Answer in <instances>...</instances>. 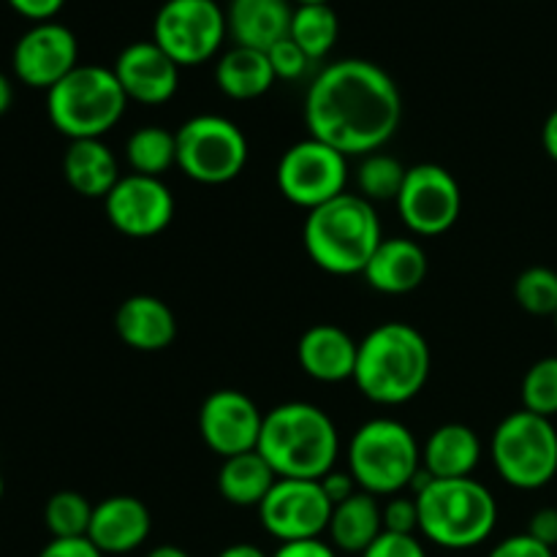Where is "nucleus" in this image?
<instances>
[{
  "mask_svg": "<svg viewBox=\"0 0 557 557\" xmlns=\"http://www.w3.org/2000/svg\"><path fill=\"white\" fill-rule=\"evenodd\" d=\"M403 120L397 82L362 58L330 63L305 96V125L310 136L335 147L343 156H373Z\"/></svg>",
  "mask_w": 557,
  "mask_h": 557,
  "instance_id": "f257e3e1",
  "label": "nucleus"
},
{
  "mask_svg": "<svg viewBox=\"0 0 557 557\" xmlns=\"http://www.w3.org/2000/svg\"><path fill=\"white\" fill-rule=\"evenodd\" d=\"M430 368L433 354L422 332L403 321H386L359 343L351 381L375 406H403L424 389Z\"/></svg>",
  "mask_w": 557,
  "mask_h": 557,
  "instance_id": "f03ea898",
  "label": "nucleus"
},
{
  "mask_svg": "<svg viewBox=\"0 0 557 557\" xmlns=\"http://www.w3.org/2000/svg\"><path fill=\"white\" fill-rule=\"evenodd\" d=\"M259 451L277 479H313L321 482L335 471L341 435L330 413L313 403H283L264 413Z\"/></svg>",
  "mask_w": 557,
  "mask_h": 557,
  "instance_id": "7ed1b4c3",
  "label": "nucleus"
},
{
  "mask_svg": "<svg viewBox=\"0 0 557 557\" xmlns=\"http://www.w3.org/2000/svg\"><path fill=\"white\" fill-rule=\"evenodd\" d=\"M381 239L384 232L373 201L348 190L310 210L302 226L310 261L330 275H362Z\"/></svg>",
  "mask_w": 557,
  "mask_h": 557,
  "instance_id": "20e7f679",
  "label": "nucleus"
},
{
  "mask_svg": "<svg viewBox=\"0 0 557 557\" xmlns=\"http://www.w3.org/2000/svg\"><path fill=\"white\" fill-rule=\"evenodd\" d=\"M413 498L419 533L441 549L462 553L479 547L498 525V500L473 476L430 479Z\"/></svg>",
  "mask_w": 557,
  "mask_h": 557,
  "instance_id": "39448f33",
  "label": "nucleus"
},
{
  "mask_svg": "<svg viewBox=\"0 0 557 557\" xmlns=\"http://www.w3.org/2000/svg\"><path fill=\"white\" fill-rule=\"evenodd\" d=\"M422 471V449L403 422L379 417L364 422L348 441V473L359 490L392 498L408 490Z\"/></svg>",
  "mask_w": 557,
  "mask_h": 557,
  "instance_id": "423d86ee",
  "label": "nucleus"
},
{
  "mask_svg": "<svg viewBox=\"0 0 557 557\" xmlns=\"http://www.w3.org/2000/svg\"><path fill=\"white\" fill-rule=\"evenodd\" d=\"M128 98L112 69L103 65H76L65 79L47 92L49 123L76 139H101L123 117Z\"/></svg>",
  "mask_w": 557,
  "mask_h": 557,
  "instance_id": "0eeeda50",
  "label": "nucleus"
},
{
  "mask_svg": "<svg viewBox=\"0 0 557 557\" xmlns=\"http://www.w3.org/2000/svg\"><path fill=\"white\" fill-rule=\"evenodd\" d=\"M495 468L509 487L533 490L547 487L557 476V430L553 419L531 411H515L495 428L490 444Z\"/></svg>",
  "mask_w": 557,
  "mask_h": 557,
  "instance_id": "6e6552de",
  "label": "nucleus"
},
{
  "mask_svg": "<svg viewBox=\"0 0 557 557\" xmlns=\"http://www.w3.org/2000/svg\"><path fill=\"white\" fill-rule=\"evenodd\" d=\"M177 169L201 185H226L248 163V139L243 128L221 114H196L177 131Z\"/></svg>",
  "mask_w": 557,
  "mask_h": 557,
  "instance_id": "1a4fd4ad",
  "label": "nucleus"
},
{
  "mask_svg": "<svg viewBox=\"0 0 557 557\" xmlns=\"http://www.w3.org/2000/svg\"><path fill=\"white\" fill-rule=\"evenodd\" d=\"M226 36V11L215 0H166L152 22V41L180 69L215 58Z\"/></svg>",
  "mask_w": 557,
  "mask_h": 557,
  "instance_id": "9d476101",
  "label": "nucleus"
},
{
  "mask_svg": "<svg viewBox=\"0 0 557 557\" xmlns=\"http://www.w3.org/2000/svg\"><path fill=\"white\" fill-rule=\"evenodd\" d=\"M275 180L281 194L292 205L310 212L346 194L348 158L335 147L308 136L283 152Z\"/></svg>",
  "mask_w": 557,
  "mask_h": 557,
  "instance_id": "9b49d317",
  "label": "nucleus"
},
{
  "mask_svg": "<svg viewBox=\"0 0 557 557\" xmlns=\"http://www.w3.org/2000/svg\"><path fill=\"white\" fill-rule=\"evenodd\" d=\"M395 205L408 232L419 237H441L460 218L462 190L449 169L438 163H417L408 169Z\"/></svg>",
  "mask_w": 557,
  "mask_h": 557,
  "instance_id": "f8f14e48",
  "label": "nucleus"
},
{
  "mask_svg": "<svg viewBox=\"0 0 557 557\" xmlns=\"http://www.w3.org/2000/svg\"><path fill=\"white\" fill-rule=\"evenodd\" d=\"M332 500L313 479H277L259 506L264 531L281 544L321 539L330 531Z\"/></svg>",
  "mask_w": 557,
  "mask_h": 557,
  "instance_id": "ddd939ff",
  "label": "nucleus"
},
{
  "mask_svg": "<svg viewBox=\"0 0 557 557\" xmlns=\"http://www.w3.org/2000/svg\"><path fill=\"white\" fill-rule=\"evenodd\" d=\"M107 218L120 234L134 239L158 237L174 218V196L161 177L134 174L120 177L112 194L103 199Z\"/></svg>",
  "mask_w": 557,
  "mask_h": 557,
  "instance_id": "4468645a",
  "label": "nucleus"
},
{
  "mask_svg": "<svg viewBox=\"0 0 557 557\" xmlns=\"http://www.w3.org/2000/svg\"><path fill=\"white\" fill-rule=\"evenodd\" d=\"M11 65L22 85L49 92L79 65V44L60 22H38L20 36Z\"/></svg>",
  "mask_w": 557,
  "mask_h": 557,
  "instance_id": "2eb2a0df",
  "label": "nucleus"
},
{
  "mask_svg": "<svg viewBox=\"0 0 557 557\" xmlns=\"http://www.w3.org/2000/svg\"><path fill=\"white\" fill-rule=\"evenodd\" d=\"M261 424H264V413L239 389H218L201 403V441L223 460L259 449Z\"/></svg>",
  "mask_w": 557,
  "mask_h": 557,
  "instance_id": "dca6fc26",
  "label": "nucleus"
},
{
  "mask_svg": "<svg viewBox=\"0 0 557 557\" xmlns=\"http://www.w3.org/2000/svg\"><path fill=\"white\" fill-rule=\"evenodd\" d=\"M114 76L125 98L145 107L172 101L180 87V65L156 41H134L114 60Z\"/></svg>",
  "mask_w": 557,
  "mask_h": 557,
  "instance_id": "f3484780",
  "label": "nucleus"
},
{
  "mask_svg": "<svg viewBox=\"0 0 557 557\" xmlns=\"http://www.w3.org/2000/svg\"><path fill=\"white\" fill-rule=\"evenodd\" d=\"M152 515L134 495H112L92 509L87 539L103 555H128L150 539Z\"/></svg>",
  "mask_w": 557,
  "mask_h": 557,
  "instance_id": "a211bd4d",
  "label": "nucleus"
},
{
  "mask_svg": "<svg viewBox=\"0 0 557 557\" xmlns=\"http://www.w3.org/2000/svg\"><path fill=\"white\" fill-rule=\"evenodd\" d=\"M114 330L134 351H166L177 337V315L163 299L152 294H134L114 313Z\"/></svg>",
  "mask_w": 557,
  "mask_h": 557,
  "instance_id": "6ab92c4d",
  "label": "nucleus"
},
{
  "mask_svg": "<svg viewBox=\"0 0 557 557\" xmlns=\"http://www.w3.org/2000/svg\"><path fill=\"white\" fill-rule=\"evenodd\" d=\"M362 277L370 288L389 297L417 292L428 277V253L411 237L381 239L373 259L364 267Z\"/></svg>",
  "mask_w": 557,
  "mask_h": 557,
  "instance_id": "aec40b11",
  "label": "nucleus"
},
{
  "mask_svg": "<svg viewBox=\"0 0 557 557\" xmlns=\"http://www.w3.org/2000/svg\"><path fill=\"white\" fill-rule=\"evenodd\" d=\"M359 343L335 324H315L297 343L299 368L321 384H341L354 379Z\"/></svg>",
  "mask_w": 557,
  "mask_h": 557,
  "instance_id": "412c9836",
  "label": "nucleus"
},
{
  "mask_svg": "<svg viewBox=\"0 0 557 557\" xmlns=\"http://www.w3.org/2000/svg\"><path fill=\"white\" fill-rule=\"evenodd\" d=\"M294 9L288 0H232L226 11L228 36L237 47L267 49L288 38Z\"/></svg>",
  "mask_w": 557,
  "mask_h": 557,
  "instance_id": "4be33fe9",
  "label": "nucleus"
},
{
  "mask_svg": "<svg viewBox=\"0 0 557 557\" xmlns=\"http://www.w3.org/2000/svg\"><path fill=\"white\" fill-rule=\"evenodd\" d=\"M482 462V441L468 424H441L422 446V468L433 479H468Z\"/></svg>",
  "mask_w": 557,
  "mask_h": 557,
  "instance_id": "5701e85b",
  "label": "nucleus"
},
{
  "mask_svg": "<svg viewBox=\"0 0 557 557\" xmlns=\"http://www.w3.org/2000/svg\"><path fill=\"white\" fill-rule=\"evenodd\" d=\"M63 177L85 199H107L120 183L117 158L101 139H76L63 156Z\"/></svg>",
  "mask_w": 557,
  "mask_h": 557,
  "instance_id": "b1692460",
  "label": "nucleus"
},
{
  "mask_svg": "<svg viewBox=\"0 0 557 557\" xmlns=\"http://www.w3.org/2000/svg\"><path fill=\"white\" fill-rule=\"evenodd\" d=\"M275 71L261 49L234 47L215 65V85L232 101H253L275 85Z\"/></svg>",
  "mask_w": 557,
  "mask_h": 557,
  "instance_id": "393cba45",
  "label": "nucleus"
},
{
  "mask_svg": "<svg viewBox=\"0 0 557 557\" xmlns=\"http://www.w3.org/2000/svg\"><path fill=\"white\" fill-rule=\"evenodd\" d=\"M326 533H330L332 547L335 549L362 555L384 533V520H381V506L375 500V495H368L359 490L357 495L337 504L332 509L330 531Z\"/></svg>",
  "mask_w": 557,
  "mask_h": 557,
  "instance_id": "a878e982",
  "label": "nucleus"
},
{
  "mask_svg": "<svg viewBox=\"0 0 557 557\" xmlns=\"http://www.w3.org/2000/svg\"><path fill=\"white\" fill-rule=\"evenodd\" d=\"M277 473L272 471L270 462L259 455V451H245V455L226 457L218 471V490H221L223 500L239 509H259L261 500L270 495L275 487Z\"/></svg>",
  "mask_w": 557,
  "mask_h": 557,
  "instance_id": "bb28decb",
  "label": "nucleus"
},
{
  "mask_svg": "<svg viewBox=\"0 0 557 557\" xmlns=\"http://www.w3.org/2000/svg\"><path fill=\"white\" fill-rule=\"evenodd\" d=\"M125 161L134 174L161 177L177 166V136L161 125H141L125 141Z\"/></svg>",
  "mask_w": 557,
  "mask_h": 557,
  "instance_id": "cd10ccee",
  "label": "nucleus"
},
{
  "mask_svg": "<svg viewBox=\"0 0 557 557\" xmlns=\"http://www.w3.org/2000/svg\"><path fill=\"white\" fill-rule=\"evenodd\" d=\"M341 36V22L330 9V3L297 5L292 16V30L288 38L308 54L310 60H321L332 52Z\"/></svg>",
  "mask_w": 557,
  "mask_h": 557,
  "instance_id": "c85d7f7f",
  "label": "nucleus"
},
{
  "mask_svg": "<svg viewBox=\"0 0 557 557\" xmlns=\"http://www.w3.org/2000/svg\"><path fill=\"white\" fill-rule=\"evenodd\" d=\"M96 506L74 490H60L44 506V525L52 539H82L87 536Z\"/></svg>",
  "mask_w": 557,
  "mask_h": 557,
  "instance_id": "c756f323",
  "label": "nucleus"
},
{
  "mask_svg": "<svg viewBox=\"0 0 557 557\" xmlns=\"http://www.w3.org/2000/svg\"><path fill=\"white\" fill-rule=\"evenodd\" d=\"M406 174L408 169L395 156H386V152L364 156L357 172L359 196H364L373 205L375 201H397L403 183H406Z\"/></svg>",
  "mask_w": 557,
  "mask_h": 557,
  "instance_id": "7c9ffc66",
  "label": "nucleus"
},
{
  "mask_svg": "<svg viewBox=\"0 0 557 557\" xmlns=\"http://www.w3.org/2000/svg\"><path fill=\"white\" fill-rule=\"evenodd\" d=\"M522 408L536 417H557V357H544L522 379Z\"/></svg>",
  "mask_w": 557,
  "mask_h": 557,
  "instance_id": "2f4dec72",
  "label": "nucleus"
},
{
  "mask_svg": "<svg viewBox=\"0 0 557 557\" xmlns=\"http://www.w3.org/2000/svg\"><path fill=\"white\" fill-rule=\"evenodd\" d=\"M515 299L525 313L553 315L557 313V272L549 267H531L515 281Z\"/></svg>",
  "mask_w": 557,
  "mask_h": 557,
  "instance_id": "473e14b6",
  "label": "nucleus"
},
{
  "mask_svg": "<svg viewBox=\"0 0 557 557\" xmlns=\"http://www.w3.org/2000/svg\"><path fill=\"white\" fill-rule=\"evenodd\" d=\"M381 520L386 533H403V536H417L419 531V509L417 498L406 495H392L386 506H381Z\"/></svg>",
  "mask_w": 557,
  "mask_h": 557,
  "instance_id": "72a5a7b5",
  "label": "nucleus"
},
{
  "mask_svg": "<svg viewBox=\"0 0 557 557\" xmlns=\"http://www.w3.org/2000/svg\"><path fill=\"white\" fill-rule=\"evenodd\" d=\"M267 58H270L272 71H275L277 79H288V82L299 79V76L308 71V65L313 63V60H310L308 54L292 41V38H283V41H277L275 47L267 49Z\"/></svg>",
  "mask_w": 557,
  "mask_h": 557,
  "instance_id": "f704fd0d",
  "label": "nucleus"
},
{
  "mask_svg": "<svg viewBox=\"0 0 557 557\" xmlns=\"http://www.w3.org/2000/svg\"><path fill=\"white\" fill-rule=\"evenodd\" d=\"M362 557H428V549L417 536H403V533H381Z\"/></svg>",
  "mask_w": 557,
  "mask_h": 557,
  "instance_id": "c9c22d12",
  "label": "nucleus"
},
{
  "mask_svg": "<svg viewBox=\"0 0 557 557\" xmlns=\"http://www.w3.org/2000/svg\"><path fill=\"white\" fill-rule=\"evenodd\" d=\"M487 557H555V549L536 542L531 533H517V536H509L495 544Z\"/></svg>",
  "mask_w": 557,
  "mask_h": 557,
  "instance_id": "e433bc0d",
  "label": "nucleus"
},
{
  "mask_svg": "<svg viewBox=\"0 0 557 557\" xmlns=\"http://www.w3.org/2000/svg\"><path fill=\"white\" fill-rule=\"evenodd\" d=\"M38 557H107L87 536L82 539H52Z\"/></svg>",
  "mask_w": 557,
  "mask_h": 557,
  "instance_id": "4c0bfd02",
  "label": "nucleus"
},
{
  "mask_svg": "<svg viewBox=\"0 0 557 557\" xmlns=\"http://www.w3.org/2000/svg\"><path fill=\"white\" fill-rule=\"evenodd\" d=\"M11 9L30 22H52L65 5V0H9Z\"/></svg>",
  "mask_w": 557,
  "mask_h": 557,
  "instance_id": "58836bf2",
  "label": "nucleus"
},
{
  "mask_svg": "<svg viewBox=\"0 0 557 557\" xmlns=\"http://www.w3.org/2000/svg\"><path fill=\"white\" fill-rule=\"evenodd\" d=\"M531 533L536 542L547 544L549 549L557 547V509L555 506H544V509H539L536 515L531 517V522H528V531Z\"/></svg>",
  "mask_w": 557,
  "mask_h": 557,
  "instance_id": "ea45409f",
  "label": "nucleus"
},
{
  "mask_svg": "<svg viewBox=\"0 0 557 557\" xmlns=\"http://www.w3.org/2000/svg\"><path fill=\"white\" fill-rule=\"evenodd\" d=\"M321 487H324L326 498L332 500V506L343 504L351 495L359 493V484L354 482V476L348 471H330L324 479H321Z\"/></svg>",
  "mask_w": 557,
  "mask_h": 557,
  "instance_id": "a19ab883",
  "label": "nucleus"
},
{
  "mask_svg": "<svg viewBox=\"0 0 557 557\" xmlns=\"http://www.w3.org/2000/svg\"><path fill=\"white\" fill-rule=\"evenodd\" d=\"M270 557H337L335 547L324 539H308V542H286Z\"/></svg>",
  "mask_w": 557,
  "mask_h": 557,
  "instance_id": "79ce46f5",
  "label": "nucleus"
},
{
  "mask_svg": "<svg viewBox=\"0 0 557 557\" xmlns=\"http://www.w3.org/2000/svg\"><path fill=\"white\" fill-rule=\"evenodd\" d=\"M542 145H544V150H547V156L557 163V109H553V112H549V117L544 120Z\"/></svg>",
  "mask_w": 557,
  "mask_h": 557,
  "instance_id": "37998d69",
  "label": "nucleus"
},
{
  "mask_svg": "<svg viewBox=\"0 0 557 557\" xmlns=\"http://www.w3.org/2000/svg\"><path fill=\"white\" fill-rule=\"evenodd\" d=\"M218 557H270L261 547L248 542H237V544H228L226 549H221Z\"/></svg>",
  "mask_w": 557,
  "mask_h": 557,
  "instance_id": "c03bdc74",
  "label": "nucleus"
},
{
  "mask_svg": "<svg viewBox=\"0 0 557 557\" xmlns=\"http://www.w3.org/2000/svg\"><path fill=\"white\" fill-rule=\"evenodd\" d=\"M11 101H14V87H11L9 76L0 71V114H5L11 109Z\"/></svg>",
  "mask_w": 557,
  "mask_h": 557,
  "instance_id": "a18cd8bd",
  "label": "nucleus"
},
{
  "mask_svg": "<svg viewBox=\"0 0 557 557\" xmlns=\"http://www.w3.org/2000/svg\"><path fill=\"white\" fill-rule=\"evenodd\" d=\"M145 557H190V555L185 553V549L174 547V544H161V547L150 549Z\"/></svg>",
  "mask_w": 557,
  "mask_h": 557,
  "instance_id": "49530a36",
  "label": "nucleus"
},
{
  "mask_svg": "<svg viewBox=\"0 0 557 557\" xmlns=\"http://www.w3.org/2000/svg\"><path fill=\"white\" fill-rule=\"evenodd\" d=\"M313 3H330V0H297V5H313Z\"/></svg>",
  "mask_w": 557,
  "mask_h": 557,
  "instance_id": "de8ad7c7",
  "label": "nucleus"
},
{
  "mask_svg": "<svg viewBox=\"0 0 557 557\" xmlns=\"http://www.w3.org/2000/svg\"><path fill=\"white\" fill-rule=\"evenodd\" d=\"M3 490H5L3 487V476H0V500H3Z\"/></svg>",
  "mask_w": 557,
  "mask_h": 557,
  "instance_id": "09e8293b",
  "label": "nucleus"
},
{
  "mask_svg": "<svg viewBox=\"0 0 557 557\" xmlns=\"http://www.w3.org/2000/svg\"><path fill=\"white\" fill-rule=\"evenodd\" d=\"M555 330H557V313H555Z\"/></svg>",
  "mask_w": 557,
  "mask_h": 557,
  "instance_id": "8fccbe9b",
  "label": "nucleus"
},
{
  "mask_svg": "<svg viewBox=\"0 0 557 557\" xmlns=\"http://www.w3.org/2000/svg\"><path fill=\"white\" fill-rule=\"evenodd\" d=\"M555 557H557V555H555Z\"/></svg>",
  "mask_w": 557,
  "mask_h": 557,
  "instance_id": "3c124183",
  "label": "nucleus"
}]
</instances>
